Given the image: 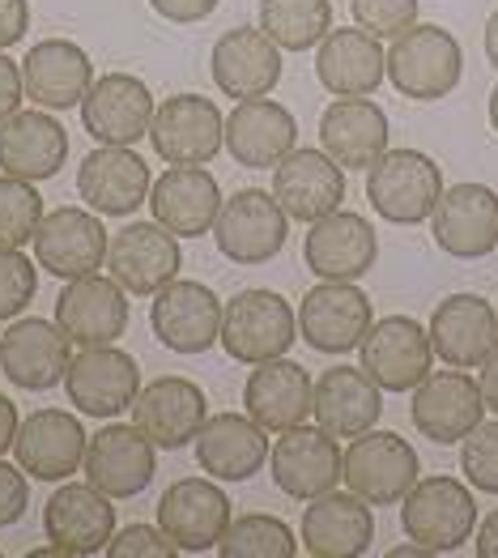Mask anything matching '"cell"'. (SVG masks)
Here are the masks:
<instances>
[{"instance_id": "6da1fadb", "label": "cell", "mask_w": 498, "mask_h": 558, "mask_svg": "<svg viewBox=\"0 0 498 558\" xmlns=\"http://www.w3.org/2000/svg\"><path fill=\"white\" fill-rule=\"evenodd\" d=\"M401 529L409 542L426 546L430 555H452L477 533V499L473 486L456 482L448 473L417 477L413 490L401 499Z\"/></svg>"}, {"instance_id": "7a4b0ae2", "label": "cell", "mask_w": 498, "mask_h": 558, "mask_svg": "<svg viewBox=\"0 0 498 558\" xmlns=\"http://www.w3.org/2000/svg\"><path fill=\"white\" fill-rule=\"evenodd\" d=\"M439 196H444V171L422 149H388L366 171V201L384 222L397 227L430 222Z\"/></svg>"}, {"instance_id": "3957f363", "label": "cell", "mask_w": 498, "mask_h": 558, "mask_svg": "<svg viewBox=\"0 0 498 558\" xmlns=\"http://www.w3.org/2000/svg\"><path fill=\"white\" fill-rule=\"evenodd\" d=\"M464 73V51L452 31L444 26H409L388 47V82L405 98L417 102H439L460 86Z\"/></svg>"}, {"instance_id": "277c9868", "label": "cell", "mask_w": 498, "mask_h": 558, "mask_svg": "<svg viewBox=\"0 0 498 558\" xmlns=\"http://www.w3.org/2000/svg\"><path fill=\"white\" fill-rule=\"evenodd\" d=\"M299 341V312L277 290H243L222 312V350L234 363H269L286 359V350Z\"/></svg>"}, {"instance_id": "5b68a950", "label": "cell", "mask_w": 498, "mask_h": 558, "mask_svg": "<svg viewBox=\"0 0 498 558\" xmlns=\"http://www.w3.org/2000/svg\"><path fill=\"white\" fill-rule=\"evenodd\" d=\"M286 234H290V214L265 187H239L230 201H222L214 222L218 252L243 269L269 265L272 256H281Z\"/></svg>"}, {"instance_id": "8992f818", "label": "cell", "mask_w": 498, "mask_h": 558, "mask_svg": "<svg viewBox=\"0 0 498 558\" xmlns=\"http://www.w3.org/2000/svg\"><path fill=\"white\" fill-rule=\"evenodd\" d=\"M422 477V465H417V452L409 448V439H401L397 430H363L350 439L345 448V473L341 482L366 499L371 508H392L401 504L413 482Z\"/></svg>"}, {"instance_id": "52a82bcc", "label": "cell", "mask_w": 498, "mask_h": 558, "mask_svg": "<svg viewBox=\"0 0 498 558\" xmlns=\"http://www.w3.org/2000/svg\"><path fill=\"white\" fill-rule=\"evenodd\" d=\"M272 486L286 499H319L328 490H337L341 473H345V452L337 444V435H328L324 426H290L272 439L269 448Z\"/></svg>"}, {"instance_id": "ba28073f", "label": "cell", "mask_w": 498, "mask_h": 558, "mask_svg": "<svg viewBox=\"0 0 498 558\" xmlns=\"http://www.w3.org/2000/svg\"><path fill=\"white\" fill-rule=\"evenodd\" d=\"M222 312L227 303L205 281L175 278L162 286L149 303V328L171 354H205L222 341Z\"/></svg>"}, {"instance_id": "9c48e42d", "label": "cell", "mask_w": 498, "mask_h": 558, "mask_svg": "<svg viewBox=\"0 0 498 558\" xmlns=\"http://www.w3.org/2000/svg\"><path fill=\"white\" fill-rule=\"evenodd\" d=\"M409 418H413L422 439H430L439 448L464 444L482 426V418H486L482 384L469 372H460V367H452V372H430L413 388Z\"/></svg>"}, {"instance_id": "30bf717a", "label": "cell", "mask_w": 498, "mask_h": 558, "mask_svg": "<svg viewBox=\"0 0 498 558\" xmlns=\"http://www.w3.org/2000/svg\"><path fill=\"white\" fill-rule=\"evenodd\" d=\"M149 141H154V154L171 167H205L227 145V120L214 98L175 94V98L158 102Z\"/></svg>"}, {"instance_id": "8fae6325", "label": "cell", "mask_w": 498, "mask_h": 558, "mask_svg": "<svg viewBox=\"0 0 498 558\" xmlns=\"http://www.w3.org/2000/svg\"><path fill=\"white\" fill-rule=\"evenodd\" d=\"M64 392H69V405L86 418H120L124 410H133L141 392V367L129 350L94 345L69 363Z\"/></svg>"}, {"instance_id": "7c38bea8", "label": "cell", "mask_w": 498, "mask_h": 558, "mask_svg": "<svg viewBox=\"0 0 498 558\" xmlns=\"http://www.w3.org/2000/svg\"><path fill=\"white\" fill-rule=\"evenodd\" d=\"M230 520L234 515H230L227 490L209 477H180L158 499V529L180 546V555L218 550Z\"/></svg>"}, {"instance_id": "4fadbf2b", "label": "cell", "mask_w": 498, "mask_h": 558, "mask_svg": "<svg viewBox=\"0 0 498 558\" xmlns=\"http://www.w3.org/2000/svg\"><path fill=\"white\" fill-rule=\"evenodd\" d=\"M375 325L371 299L354 281H319L299 303V337L316 354H350Z\"/></svg>"}, {"instance_id": "5bb4252c", "label": "cell", "mask_w": 498, "mask_h": 558, "mask_svg": "<svg viewBox=\"0 0 498 558\" xmlns=\"http://www.w3.org/2000/svg\"><path fill=\"white\" fill-rule=\"evenodd\" d=\"M205 418H209L205 388L183 375H162L145 384L133 401V426L162 452H180L187 444H196Z\"/></svg>"}, {"instance_id": "9a60e30c", "label": "cell", "mask_w": 498, "mask_h": 558, "mask_svg": "<svg viewBox=\"0 0 498 558\" xmlns=\"http://www.w3.org/2000/svg\"><path fill=\"white\" fill-rule=\"evenodd\" d=\"M111 234L102 231V214L94 209H51L35 231V260L51 278H90L107 265Z\"/></svg>"}, {"instance_id": "2e32d148", "label": "cell", "mask_w": 498, "mask_h": 558, "mask_svg": "<svg viewBox=\"0 0 498 558\" xmlns=\"http://www.w3.org/2000/svg\"><path fill=\"white\" fill-rule=\"evenodd\" d=\"M180 234H171L162 222H133L111 234L107 247V274L136 299H154L162 286L180 278Z\"/></svg>"}, {"instance_id": "e0dca14e", "label": "cell", "mask_w": 498, "mask_h": 558, "mask_svg": "<svg viewBox=\"0 0 498 558\" xmlns=\"http://www.w3.org/2000/svg\"><path fill=\"white\" fill-rule=\"evenodd\" d=\"M56 325L77 350L116 345L129 328V290L116 278H73L56 299Z\"/></svg>"}, {"instance_id": "ac0fdd59", "label": "cell", "mask_w": 498, "mask_h": 558, "mask_svg": "<svg viewBox=\"0 0 498 558\" xmlns=\"http://www.w3.org/2000/svg\"><path fill=\"white\" fill-rule=\"evenodd\" d=\"M363 367L384 392H413L435 363L430 328H422L413 316H384L363 337Z\"/></svg>"}, {"instance_id": "d6986e66", "label": "cell", "mask_w": 498, "mask_h": 558, "mask_svg": "<svg viewBox=\"0 0 498 558\" xmlns=\"http://www.w3.org/2000/svg\"><path fill=\"white\" fill-rule=\"evenodd\" d=\"M379 260V234L363 214L332 209L303 239V265L319 281H359Z\"/></svg>"}, {"instance_id": "ffe728a7", "label": "cell", "mask_w": 498, "mask_h": 558, "mask_svg": "<svg viewBox=\"0 0 498 558\" xmlns=\"http://www.w3.org/2000/svg\"><path fill=\"white\" fill-rule=\"evenodd\" d=\"M154 111V94L133 73H102L82 98V124L98 145L133 149L141 137H149Z\"/></svg>"}, {"instance_id": "44dd1931", "label": "cell", "mask_w": 498, "mask_h": 558, "mask_svg": "<svg viewBox=\"0 0 498 558\" xmlns=\"http://www.w3.org/2000/svg\"><path fill=\"white\" fill-rule=\"evenodd\" d=\"M430 234L439 252L456 260H482L498 247V192L486 184H452L444 187L435 214H430Z\"/></svg>"}, {"instance_id": "7402d4cb", "label": "cell", "mask_w": 498, "mask_h": 558, "mask_svg": "<svg viewBox=\"0 0 498 558\" xmlns=\"http://www.w3.org/2000/svg\"><path fill=\"white\" fill-rule=\"evenodd\" d=\"M69 337L56 320H13L0 337V375L13 384V388H26V392H47L56 384H64L69 375Z\"/></svg>"}, {"instance_id": "603a6c76", "label": "cell", "mask_w": 498, "mask_h": 558, "mask_svg": "<svg viewBox=\"0 0 498 558\" xmlns=\"http://www.w3.org/2000/svg\"><path fill=\"white\" fill-rule=\"evenodd\" d=\"M44 533L69 558H94L116 537V508L111 495H102L90 482L60 486L44 508Z\"/></svg>"}, {"instance_id": "cb8c5ba5", "label": "cell", "mask_w": 498, "mask_h": 558, "mask_svg": "<svg viewBox=\"0 0 498 558\" xmlns=\"http://www.w3.org/2000/svg\"><path fill=\"white\" fill-rule=\"evenodd\" d=\"M82 473L86 482L98 486L102 495L111 499H136L154 473H158V461H154V444L136 430L133 422H111L94 435L86 444V461H82Z\"/></svg>"}, {"instance_id": "d4e9b609", "label": "cell", "mask_w": 498, "mask_h": 558, "mask_svg": "<svg viewBox=\"0 0 498 558\" xmlns=\"http://www.w3.org/2000/svg\"><path fill=\"white\" fill-rule=\"evenodd\" d=\"M430 345L448 367L477 372L498 354V307L482 294H448L430 316Z\"/></svg>"}, {"instance_id": "484cf974", "label": "cell", "mask_w": 498, "mask_h": 558, "mask_svg": "<svg viewBox=\"0 0 498 558\" xmlns=\"http://www.w3.org/2000/svg\"><path fill=\"white\" fill-rule=\"evenodd\" d=\"M272 196L294 222H319L345 201V167L324 149H290L272 167Z\"/></svg>"}, {"instance_id": "4316f807", "label": "cell", "mask_w": 498, "mask_h": 558, "mask_svg": "<svg viewBox=\"0 0 498 558\" xmlns=\"http://www.w3.org/2000/svg\"><path fill=\"white\" fill-rule=\"evenodd\" d=\"M209 73L214 86L234 102L265 98L281 82V47L260 26H234L209 51Z\"/></svg>"}, {"instance_id": "83f0119b", "label": "cell", "mask_w": 498, "mask_h": 558, "mask_svg": "<svg viewBox=\"0 0 498 558\" xmlns=\"http://www.w3.org/2000/svg\"><path fill=\"white\" fill-rule=\"evenodd\" d=\"M243 405H247V418L260 422L269 435H281L290 426L316 418V379L290 359L256 363V372L243 384Z\"/></svg>"}, {"instance_id": "f1b7e54d", "label": "cell", "mask_w": 498, "mask_h": 558, "mask_svg": "<svg viewBox=\"0 0 498 558\" xmlns=\"http://www.w3.org/2000/svg\"><path fill=\"white\" fill-rule=\"evenodd\" d=\"M64 162H69V133L51 111L35 107L0 120V175L44 184L51 175H60Z\"/></svg>"}, {"instance_id": "f546056e", "label": "cell", "mask_w": 498, "mask_h": 558, "mask_svg": "<svg viewBox=\"0 0 498 558\" xmlns=\"http://www.w3.org/2000/svg\"><path fill=\"white\" fill-rule=\"evenodd\" d=\"M149 167L124 145H98L77 167V192L102 218H129L149 201Z\"/></svg>"}, {"instance_id": "4dcf8cb0", "label": "cell", "mask_w": 498, "mask_h": 558, "mask_svg": "<svg viewBox=\"0 0 498 558\" xmlns=\"http://www.w3.org/2000/svg\"><path fill=\"white\" fill-rule=\"evenodd\" d=\"M86 444H90V435L69 410H35L17 426L13 457L35 482H64L69 473L82 469Z\"/></svg>"}, {"instance_id": "1f68e13d", "label": "cell", "mask_w": 498, "mask_h": 558, "mask_svg": "<svg viewBox=\"0 0 498 558\" xmlns=\"http://www.w3.org/2000/svg\"><path fill=\"white\" fill-rule=\"evenodd\" d=\"M299 141L290 107L277 98H243L227 116V154L247 171H272Z\"/></svg>"}, {"instance_id": "d6a6232c", "label": "cell", "mask_w": 498, "mask_h": 558, "mask_svg": "<svg viewBox=\"0 0 498 558\" xmlns=\"http://www.w3.org/2000/svg\"><path fill=\"white\" fill-rule=\"evenodd\" d=\"M388 116L371 98H337L319 116V145L345 171H371L388 154Z\"/></svg>"}, {"instance_id": "836d02e7", "label": "cell", "mask_w": 498, "mask_h": 558, "mask_svg": "<svg viewBox=\"0 0 498 558\" xmlns=\"http://www.w3.org/2000/svg\"><path fill=\"white\" fill-rule=\"evenodd\" d=\"M299 537L312 558H359L375 542V512L354 490H328L319 499H307Z\"/></svg>"}, {"instance_id": "e575fe53", "label": "cell", "mask_w": 498, "mask_h": 558, "mask_svg": "<svg viewBox=\"0 0 498 558\" xmlns=\"http://www.w3.org/2000/svg\"><path fill=\"white\" fill-rule=\"evenodd\" d=\"M22 82H26V98L35 107L69 111V107H82L86 90L94 86V64L73 39H44L26 51Z\"/></svg>"}, {"instance_id": "d590c367", "label": "cell", "mask_w": 498, "mask_h": 558, "mask_svg": "<svg viewBox=\"0 0 498 558\" xmlns=\"http://www.w3.org/2000/svg\"><path fill=\"white\" fill-rule=\"evenodd\" d=\"M149 209H154V222H162L171 234L201 239L218 222L222 187L205 167H171L149 187Z\"/></svg>"}, {"instance_id": "8d00e7d4", "label": "cell", "mask_w": 498, "mask_h": 558, "mask_svg": "<svg viewBox=\"0 0 498 558\" xmlns=\"http://www.w3.org/2000/svg\"><path fill=\"white\" fill-rule=\"evenodd\" d=\"M269 430L243 414H209L196 435V465L218 482H247L269 465Z\"/></svg>"}, {"instance_id": "74e56055", "label": "cell", "mask_w": 498, "mask_h": 558, "mask_svg": "<svg viewBox=\"0 0 498 558\" xmlns=\"http://www.w3.org/2000/svg\"><path fill=\"white\" fill-rule=\"evenodd\" d=\"M316 77L337 98H371L388 77V51L363 26L328 31L316 51Z\"/></svg>"}, {"instance_id": "f35d334b", "label": "cell", "mask_w": 498, "mask_h": 558, "mask_svg": "<svg viewBox=\"0 0 498 558\" xmlns=\"http://www.w3.org/2000/svg\"><path fill=\"white\" fill-rule=\"evenodd\" d=\"M384 414V388L366 375V367H328L316 379V422L337 435V439H354L371 430Z\"/></svg>"}, {"instance_id": "ab89813d", "label": "cell", "mask_w": 498, "mask_h": 558, "mask_svg": "<svg viewBox=\"0 0 498 558\" xmlns=\"http://www.w3.org/2000/svg\"><path fill=\"white\" fill-rule=\"evenodd\" d=\"M260 31L281 51H312L332 31L328 0H260Z\"/></svg>"}, {"instance_id": "60d3db41", "label": "cell", "mask_w": 498, "mask_h": 558, "mask_svg": "<svg viewBox=\"0 0 498 558\" xmlns=\"http://www.w3.org/2000/svg\"><path fill=\"white\" fill-rule=\"evenodd\" d=\"M218 555L222 558H294L299 555V542L290 533L286 520L265 512H247L239 520H230V529L218 542Z\"/></svg>"}, {"instance_id": "b9f144b4", "label": "cell", "mask_w": 498, "mask_h": 558, "mask_svg": "<svg viewBox=\"0 0 498 558\" xmlns=\"http://www.w3.org/2000/svg\"><path fill=\"white\" fill-rule=\"evenodd\" d=\"M44 222L39 187L13 175H0V247H26Z\"/></svg>"}, {"instance_id": "7bdbcfd3", "label": "cell", "mask_w": 498, "mask_h": 558, "mask_svg": "<svg viewBox=\"0 0 498 558\" xmlns=\"http://www.w3.org/2000/svg\"><path fill=\"white\" fill-rule=\"evenodd\" d=\"M39 294L35 260L22 247H0V320H17Z\"/></svg>"}, {"instance_id": "ee69618b", "label": "cell", "mask_w": 498, "mask_h": 558, "mask_svg": "<svg viewBox=\"0 0 498 558\" xmlns=\"http://www.w3.org/2000/svg\"><path fill=\"white\" fill-rule=\"evenodd\" d=\"M460 473L469 477L473 490L498 495V422H482L460 444Z\"/></svg>"}, {"instance_id": "f6af8a7d", "label": "cell", "mask_w": 498, "mask_h": 558, "mask_svg": "<svg viewBox=\"0 0 498 558\" xmlns=\"http://www.w3.org/2000/svg\"><path fill=\"white\" fill-rule=\"evenodd\" d=\"M354 22L375 39H397L417 22V0H350Z\"/></svg>"}, {"instance_id": "bcb514c9", "label": "cell", "mask_w": 498, "mask_h": 558, "mask_svg": "<svg viewBox=\"0 0 498 558\" xmlns=\"http://www.w3.org/2000/svg\"><path fill=\"white\" fill-rule=\"evenodd\" d=\"M180 546L158 524H129L107 542V558H175Z\"/></svg>"}, {"instance_id": "7dc6e473", "label": "cell", "mask_w": 498, "mask_h": 558, "mask_svg": "<svg viewBox=\"0 0 498 558\" xmlns=\"http://www.w3.org/2000/svg\"><path fill=\"white\" fill-rule=\"evenodd\" d=\"M26 469L22 465H9V461H0V529H9V524H17L26 508H31V486H26Z\"/></svg>"}, {"instance_id": "c3c4849f", "label": "cell", "mask_w": 498, "mask_h": 558, "mask_svg": "<svg viewBox=\"0 0 498 558\" xmlns=\"http://www.w3.org/2000/svg\"><path fill=\"white\" fill-rule=\"evenodd\" d=\"M149 9L175 26H196L218 9V0H149Z\"/></svg>"}, {"instance_id": "681fc988", "label": "cell", "mask_w": 498, "mask_h": 558, "mask_svg": "<svg viewBox=\"0 0 498 558\" xmlns=\"http://www.w3.org/2000/svg\"><path fill=\"white\" fill-rule=\"evenodd\" d=\"M22 98H26L22 64H13V60L0 51V120H9L13 111H22Z\"/></svg>"}, {"instance_id": "f907efd6", "label": "cell", "mask_w": 498, "mask_h": 558, "mask_svg": "<svg viewBox=\"0 0 498 558\" xmlns=\"http://www.w3.org/2000/svg\"><path fill=\"white\" fill-rule=\"evenodd\" d=\"M31 31V4L26 0H0V51L22 44Z\"/></svg>"}, {"instance_id": "816d5d0a", "label": "cell", "mask_w": 498, "mask_h": 558, "mask_svg": "<svg viewBox=\"0 0 498 558\" xmlns=\"http://www.w3.org/2000/svg\"><path fill=\"white\" fill-rule=\"evenodd\" d=\"M17 426H22V418H17V405H13L9 397H0V457L13 448V439H17Z\"/></svg>"}, {"instance_id": "f5cc1de1", "label": "cell", "mask_w": 498, "mask_h": 558, "mask_svg": "<svg viewBox=\"0 0 498 558\" xmlns=\"http://www.w3.org/2000/svg\"><path fill=\"white\" fill-rule=\"evenodd\" d=\"M477 384H482V397H486V410L498 414V354H490L482 367H477Z\"/></svg>"}, {"instance_id": "db71d44e", "label": "cell", "mask_w": 498, "mask_h": 558, "mask_svg": "<svg viewBox=\"0 0 498 558\" xmlns=\"http://www.w3.org/2000/svg\"><path fill=\"white\" fill-rule=\"evenodd\" d=\"M477 558H498V508L477 524Z\"/></svg>"}, {"instance_id": "11a10c76", "label": "cell", "mask_w": 498, "mask_h": 558, "mask_svg": "<svg viewBox=\"0 0 498 558\" xmlns=\"http://www.w3.org/2000/svg\"><path fill=\"white\" fill-rule=\"evenodd\" d=\"M486 60H490V69H498V9L486 22Z\"/></svg>"}, {"instance_id": "9f6ffc18", "label": "cell", "mask_w": 498, "mask_h": 558, "mask_svg": "<svg viewBox=\"0 0 498 558\" xmlns=\"http://www.w3.org/2000/svg\"><path fill=\"white\" fill-rule=\"evenodd\" d=\"M388 558H435V555H430L426 546H417V542H413V546H397V550H388Z\"/></svg>"}, {"instance_id": "6f0895ef", "label": "cell", "mask_w": 498, "mask_h": 558, "mask_svg": "<svg viewBox=\"0 0 498 558\" xmlns=\"http://www.w3.org/2000/svg\"><path fill=\"white\" fill-rule=\"evenodd\" d=\"M490 129L498 133V86L490 90Z\"/></svg>"}]
</instances>
